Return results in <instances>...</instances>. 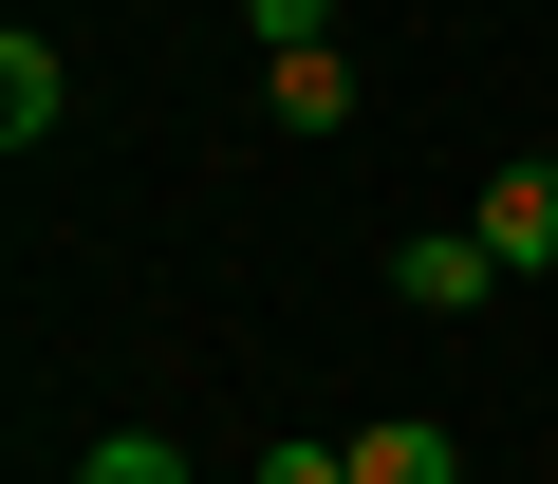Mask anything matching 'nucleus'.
<instances>
[{
  "instance_id": "obj_1",
  "label": "nucleus",
  "mask_w": 558,
  "mask_h": 484,
  "mask_svg": "<svg viewBox=\"0 0 558 484\" xmlns=\"http://www.w3.org/2000/svg\"><path fill=\"white\" fill-rule=\"evenodd\" d=\"M484 280H502V262H484V223H428V242H391V299H410V317H484Z\"/></svg>"
},
{
  "instance_id": "obj_8",
  "label": "nucleus",
  "mask_w": 558,
  "mask_h": 484,
  "mask_svg": "<svg viewBox=\"0 0 558 484\" xmlns=\"http://www.w3.org/2000/svg\"><path fill=\"white\" fill-rule=\"evenodd\" d=\"M242 38H260V57H317V38H336V0H242Z\"/></svg>"
},
{
  "instance_id": "obj_6",
  "label": "nucleus",
  "mask_w": 558,
  "mask_h": 484,
  "mask_svg": "<svg viewBox=\"0 0 558 484\" xmlns=\"http://www.w3.org/2000/svg\"><path fill=\"white\" fill-rule=\"evenodd\" d=\"M242 484H354V428H279V447H260Z\"/></svg>"
},
{
  "instance_id": "obj_4",
  "label": "nucleus",
  "mask_w": 558,
  "mask_h": 484,
  "mask_svg": "<svg viewBox=\"0 0 558 484\" xmlns=\"http://www.w3.org/2000/svg\"><path fill=\"white\" fill-rule=\"evenodd\" d=\"M354 484H465L447 410H373V428H354Z\"/></svg>"
},
{
  "instance_id": "obj_7",
  "label": "nucleus",
  "mask_w": 558,
  "mask_h": 484,
  "mask_svg": "<svg viewBox=\"0 0 558 484\" xmlns=\"http://www.w3.org/2000/svg\"><path fill=\"white\" fill-rule=\"evenodd\" d=\"M75 484H186V447H168V428H94V465H75Z\"/></svg>"
},
{
  "instance_id": "obj_2",
  "label": "nucleus",
  "mask_w": 558,
  "mask_h": 484,
  "mask_svg": "<svg viewBox=\"0 0 558 484\" xmlns=\"http://www.w3.org/2000/svg\"><path fill=\"white\" fill-rule=\"evenodd\" d=\"M484 262H502V280H539V262H558V149H521V168L484 186Z\"/></svg>"
},
{
  "instance_id": "obj_3",
  "label": "nucleus",
  "mask_w": 558,
  "mask_h": 484,
  "mask_svg": "<svg viewBox=\"0 0 558 484\" xmlns=\"http://www.w3.org/2000/svg\"><path fill=\"white\" fill-rule=\"evenodd\" d=\"M57 112H75V75H57V38L20 20V38H0V149H57Z\"/></svg>"
},
{
  "instance_id": "obj_5",
  "label": "nucleus",
  "mask_w": 558,
  "mask_h": 484,
  "mask_svg": "<svg viewBox=\"0 0 558 484\" xmlns=\"http://www.w3.org/2000/svg\"><path fill=\"white\" fill-rule=\"evenodd\" d=\"M260 112L279 131H354V57L317 38V57H260Z\"/></svg>"
}]
</instances>
